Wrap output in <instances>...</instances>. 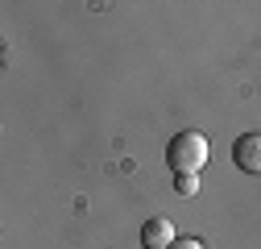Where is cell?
<instances>
[{
  "instance_id": "obj_3",
  "label": "cell",
  "mask_w": 261,
  "mask_h": 249,
  "mask_svg": "<svg viewBox=\"0 0 261 249\" xmlns=\"http://www.w3.org/2000/svg\"><path fill=\"white\" fill-rule=\"evenodd\" d=\"M178 241V233H174V225L166 220V216H149V220L141 225V245L145 249H170Z\"/></svg>"
},
{
  "instance_id": "obj_2",
  "label": "cell",
  "mask_w": 261,
  "mask_h": 249,
  "mask_svg": "<svg viewBox=\"0 0 261 249\" xmlns=\"http://www.w3.org/2000/svg\"><path fill=\"white\" fill-rule=\"evenodd\" d=\"M232 162L241 175H257L261 179V133H241L232 141Z\"/></svg>"
},
{
  "instance_id": "obj_4",
  "label": "cell",
  "mask_w": 261,
  "mask_h": 249,
  "mask_svg": "<svg viewBox=\"0 0 261 249\" xmlns=\"http://www.w3.org/2000/svg\"><path fill=\"white\" fill-rule=\"evenodd\" d=\"M174 191L178 195H195L199 191V175H174Z\"/></svg>"
},
{
  "instance_id": "obj_5",
  "label": "cell",
  "mask_w": 261,
  "mask_h": 249,
  "mask_svg": "<svg viewBox=\"0 0 261 249\" xmlns=\"http://www.w3.org/2000/svg\"><path fill=\"white\" fill-rule=\"evenodd\" d=\"M170 249H203V241H199V237H178Z\"/></svg>"
},
{
  "instance_id": "obj_1",
  "label": "cell",
  "mask_w": 261,
  "mask_h": 249,
  "mask_svg": "<svg viewBox=\"0 0 261 249\" xmlns=\"http://www.w3.org/2000/svg\"><path fill=\"white\" fill-rule=\"evenodd\" d=\"M207 154H212L207 150V137L195 133V129H187V133H174L166 141V166L174 175H199L207 166Z\"/></svg>"
}]
</instances>
